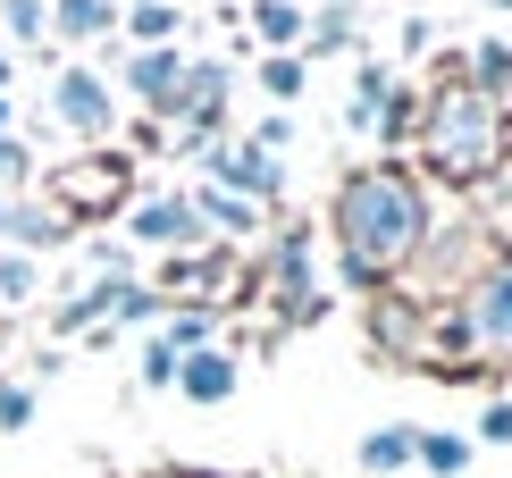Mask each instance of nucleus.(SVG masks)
<instances>
[{"label":"nucleus","instance_id":"obj_15","mask_svg":"<svg viewBox=\"0 0 512 478\" xmlns=\"http://www.w3.org/2000/svg\"><path fill=\"white\" fill-rule=\"evenodd\" d=\"M462 84L487 93L496 110H512V42H504V34H479L471 51H462Z\"/></svg>","mask_w":512,"mask_h":478},{"label":"nucleus","instance_id":"obj_10","mask_svg":"<svg viewBox=\"0 0 512 478\" xmlns=\"http://www.w3.org/2000/svg\"><path fill=\"white\" fill-rule=\"evenodd\" d=\"M236 386H244V353H227V344H202V353L177 361V395L202 403V411H219Z\"/></svg>","mask_w":512,"mask_h":478},{"label":"nucleus","instance_id":"obj_28","mask_svg":"<svg viewBox=\"0 0 512 478\" xmlns=\"http://www.w3.org/2000/svg\"><path fill=\"white\" fill-rule=\"evenodd\" d=\"M26 420H34V386H0V428L17 437Z\"/></svg>","mask_w":512,"mask_h":478},{"label":"nucleus","instance_id":"obj_32","mask_svg":"<svg viewBox=\"0 0 512 478\" xmlns=\"http://www.w3.org/2000/svg\"><path fill=\"white\" fill-rule=\"evenodd\" d=\"M9 84H17V51H0V93H9Z\"/></svg>","mask_w":512,"mask_h":478},{"label":"nucleus","instance_id":"obj_35","mask_svg":"<svg viewBox=\"0 0 512 478\" xmlns=\"http://www.w3.org/2000/svg\"><path fill=\"white\" fill-rule=\"evenodd\" d=\"M0 227H9V193H0Z\"/></svg>","mask_w":512,"mask_h":478},{"label":"nucleus","instance_id":"obj_9","mask_svg":"<svg viewBox=\"0 0 512 478\" xmlns=\"http://www.w3.org/2000/svg\"><path fill=\"white\" fill-rule=\"evenodd\" d=\"M42 26L68 51H110L118 42V0H42Z\"/></svg>","mask_w":512,"mask_h":478},{"label":"nucleus","instance_id":"obj_7","mask_svg":"<svg viewBox=\"0 0 512 478\" xmlns=\"http://www.w3.org/2000/svg\"><path fill=\"white\" fill-rule=\"evenodd\" d=\"M126 244L177 260V252H210V227H202V210L185 202V185H177V193H143V202H126Z\"/></svg>","mask_w":512,"mask_h":478},{"label":"nucleus","instance_id":"obj_27","mask_svg":"<svg viewBox=\"0 0 512 478\" xmlns=\"http://www.w3.org/2000/svg\"><path fill=\"white\" fill-rule=\"evenodd\" d=\"M244 135L261 143V151H277V160H286V151H294V118H286V110H269V118H252Z\"/></svg>","mask_w":512,"mask_h":478},{"label":"nucleus","instance_id":"obj_5","mask_svg":"<svg viewBox=\"0 0 512 478\" xmlns=\"http://www.w3.org/2000/svg\"><path fill=\"white\" fill-rule=\"evenodd\" d=\"M202 177L219 185V193H236V202H252V210H277V202H286V160L261 151L252 135L210 143V151H202Z\"/></svg>","mask_w":512,"mask_h":478},{"label":"nucleus","instance_id":"obj_3","mask_svg":"<svg viewBox=\"0 0 512 478\" xmlns=\"http://www.w3.org/2000/svg\"><path fill=\"white\" fill-rule=\"evenodd\" d=\"M51 118L68 126L76 143H110V135H118V118H126V101H118L110 68H84V59H59V68H51Z\"/></svg>","mask_w":512,"mask_h":478},{"label":"nucleus","instance_id":"obj_37","mask_svg":"<svg viewBox=\"0 0 512 478\" xmlns=\"http://www.w3.org/2000/svg\"><path fill=\"white\" fill-rule=\"evenodd\" d=\"M412 9H420V0H412Z\"/></svg>","mask_w":512,"mask_h":478},{"label":"nucleus","instance_id":"obj_1","mask_svg":"<svg viewBox=\"0 0 512 478\" xmlns=\"http://www.w3.org/2000/svg\"><path fill=\"white\" fill-rule=\"evenodd\" d=\"M429 227H437V202H429V185L412 177V160H353L345 177H336L328 244H336V260L370 269L378 286H395V277L412 269V252L429 244Z\"/></svg>","mask_w":512,"mask_h":478},{"label":"nucleus","instance_id":"obj_36","mask_svg":"<svg viewBox=\"0 0 512 478\" xmlns=\"http://www.w3.org/2000/svg\"><path fill=\"white\" fill-rule=\"evenodd\" d=\"M177 478H210V470H177Z\"/></svg>","mask_w":512,"mask_h":478},{"label":"nucleus","instance_id":"obj_12","mask_svg":"<svg viewBox=\"0 0 512 478\" xmlns=\"http://www.w3.org/2000/svg\"><path fill=\"white\" fill-rule=\"evenodd\" d=\"M244 51H303V26H311V9L303 0H244Z\"/></svg>","mask_w":512,"mask_h":478},{"label":"nucleus","instance_id":"obj_6","mask_svg":"<svg viewBox=\"0 0 512 478\" xmlns=\"http://www.w3.org/2000/svg\"><path fill=\"white\" fill-rule=\"evenodd\" d=\"M454 302H462V319H471L479 361H512V252H487L479 277H471Z\"/></svg>","mask_w":512,"mask_h":478},{"label":"nucleus","instance_id":"obj_2","mask_svg":"<svg viewBox=\"0 0 512 478\" xmlns=\"http://www.w3.org/2000/svg\"><path fill=\"white\" fill-rule=\"evenodd\" d=\"M504 160V110L462 84V59L420 84V126H412V177L445 193H479Z\"/></svg>","mask_w":512,"mask_h":478},{"label":"nucleus","instance_id":"obj_31","mask_svg":"<svg viewBox=\"0 0 512 478\" xmlns=\"http://www.w3.org/2000/svg\"><path fill=\"white\" fill-rule=\"evenodd\" d=\"M0 135H17V93H0Z\"/></svg>","mask_w":512,"mask_h":478},{"label":"nucleus","instance_id":"obj_13","mask_svg":"<svg viewBox=\"0 0 512 478\" xmlns=\"http://www.w3.org/2000/svg\"><path fill=\"white\" fill-rule=\"evenodd\" d=\"M185 0H118V34L126 51H160V42H185Z\"/></svg>","mask_w":512,"mask_h":478},{"label":"nucleus","instance_id":"obj_19","mask_svg":"<svg viewBox=\"0 0 512 478\" xmlns=\"http://www.w3.org/2000/svg\"><path fill=\"white\" fill-rule=\"evenodd\" d=\"M252 84H261L277 110H286V101L311 93V59H303V51H261V59H252Z\"/></svg>","mask_w":512,"mask_h":478},{"label":"nucleus","instance_id":"obj_20","mask_svg":"<svg viewBox=\"0 0 512 478\" xmlns=\"http://www.w3.org/2000/svg\"><path fill=\"white\" fill-rule=\"evenodd\" d=\"M160 344H168V353H202V344H219V311H210V302H177V311H168L160 319Z\"/></svg>","mask_w":512,"mask_h":478},{"label":"nucleus","instance_id":"obj_33","mask_svg":"<svg viewBox=\"0 0 512 478\" xmlns=\"http://www.w3.org/2000/svg\"><path fill=\"white\" fill-rule=\"evenodd\" d=\"M303 9H361V0H303Z\"/></svg>","mask_w":512,"mask_h":478},{"label":"nucleus","instance_id":"obj_29","mask_svg":"<svg viewBox=\"0 0 512 478\" xmlns=\"http://www.w3.org/2000/svg\"><path fill=\"white\" fill-rule=\"evenodd\" d=\"M471 445H512V403H487L479 411V437Z\"/></svg>","mask_w":512,"mask_h":478},{"label":"nucleus","instance_id":"obj_4","mask_svg":"<svg viewBox=\"0 0 512 478\" xmlns=\"http://www.w3.org/2000/svg\"><path fill=\"white\" fill-rule=\"evenodd\" d=\"M110 59H118V93H126V110L135 118H152L168 126L177 118V93H185V42H160V51H126V42H110Z\"/></svg>","mask_w":512,"mask_h":478},{"label":"nucleus","instance_id":"obj_21","mask_svg":"<svg viewBox=\"0 0 512 478\" xmlns=\"http://www.w3.org/2000/svg\"><path fill=\"white\" fill-rule=\"evenodd\" d=\"M387 93H395V59L361 42V51H353V101H370V110H378Z\"/></svg>","mask_w":512,"mask_h":478},{"label":"nucleus","instance_id":"obj_8","mask_svg":"<svg viewBox=\"0 0 512 478\" xmlns=\"http://www.w3.org/2000/svg\"><path fill=\"white\" fill-rule=\"evenodd\" d=\"M126 185H135V160L110 143V151H93V160H76V168H51V202L68 210V219H101V210H118L126 202Z\"/></svg>","mask_w":512,"mask_h":478},{"label":"nucleus","instance_id":"obj_17","mask_svg":"<svg viewBox=\"0 0 512 478\" xmlns=\"http://www.w3.org/2000/svg\"><path fill=\"white\" fill-rule=\"evenodd\" d=\"M361 51V9H311L303 26V59L319 68V59H353Z\"/></svg>","mask_w":512,"mask_h":478},{"label":"nucleus","instance_id":"obj_34","mask_svg":"<svg viewBox=\"0 0 512 478\" xmlns=\"http://www.w3.org/2000/svg\"><path fill=\"white\" fill-rule=\"evenodd\" d=\"M479 9H496V17H512V0H479Z\"/></svg>","mask_w":512,"mask_h":478},{"label":"nucleus","instance_id":"obj_18","mask_svg":"<svg viewBox=\"0 0 512 478\" xmlns=\"http://www.w3.org/2000/svg\"><path fill=\"white\" fill-rule=\"evenodd\" d=\"M471 437H454V428H420V437H412V470L420 478H462V470H471Z\"/></svg>","mask_w":512,"mask_h":478},{"label":"nucleus","instance_id":"obj_11","mask_svg":"<svg viewBox=\"0 0 512 478\" xmlns=\"http://www.w3.org/2000/svg\"><path fill=\"white\" fill-rule=\"evenodd\" d=\"M0 235H9V252H59V244H76V219H68V210H59V202H26V193H17V202H9V227H0Z\"/></svg>","mask_w":512,"mask_h":478},{"label":"nucleus","instance_id":"obj_16","mask_svg":"<svg viewBox=\"0 0 512 478\" xmlns=\"http://www.w3.org/2000/svg\"><path fill=\"white\" fill-rule=\"evenodd\" d=\"M412 437H420L412 420H387V428H370V437L353 445V462L370 478H412Z\"/></svg>","mask_w":512,"mask_h":478},{"label":"nucleus","instance_id":"obj_30","mask_svg":"<svg viewBox=\"0 0 512 478\" xmlns=\"http://www.w3.org/2000/svg\"><path fill=\"white\" fill-rule=\"evenodd\" d=\"M345 135H378V110H370V101H345Z\"/></svg>","mask_w":512,"mask_h":478},{"label":"nucleus","instance_id":"obj_14","mask_svg":"<svg viewBox=\"0 0 512 478\" xmlns=\"http://www.w3.org/2000/svg\"><path fill=\"white\" fill-rule=\"evenodd\" d=\"M185 202L202 210L210 244H244V235H261V219H269V210H252V202H236V193H219L210 177H194V185H185Z\"/></svg>","mask_w":512,"mask_h":478},{"label":"nucleus","instance_id":"obj_24","mask_svg":"<svg viewBox=\"0 0 512 478\" xmlns=\"http://www.w3.org/2000/svg\"><path fill=\"white\" fill-rule=\"evenodd\" d=\"M34 286H42V269L26 252H0V302H34Z\"/></svg>","mask_w":512,"mask_h":478},{"label":"nucleus","instance_id":"obj_25","mask_svg":"<svg viewBox=\"0 0 512 478\" xmlns=\"http://www.w3.org/2000/svg\"><path fill=\"white\" fill-rule=\"evenodd\" d=\"M93 277H135V244L126 235H93Z\"/></svg>","mask_w":512,"mask_h":478},{"label":"nucleus","instance_id":"obj_22","mask_svg":"<svg viewBox=\"0 0 512 478\" xmlns=\"http://www.w3.org/2000/svg\"><path fill=\"white\" fill-rule=\"evenodd\" d=\"M34 177H42L34 143H26V135H0V193H9V202H17V193H26Z\"/></svg>","mask_w":512,"mask_h":478},{"label":"nucleus","instance_id":"obj_23","mask_svg":"<svg viewBox=\"0 0 512 478\" xmlns=\"http://www.w3.org/2000/svg\"><path fill=\"white\" fill-rule=\"evenodd\" d=\"M429 51H437V26H429V17L412 9V17H403V26H395V76L412 68V59H429Z\"/></svg>","mask_w":512,"mask_h":478},{"label":"nucleus","instance_id":"obj_26","mask_svg":"<svg viewBox=\"0 0 512 478\" xmlns=\"http://www.w3.org/2000/svg\"><path fill=\"white\" fill-rule=\"evenodd\" d=\"M135 378L152 386V395H168V386H177V353H168V344L152 336V344H143V369H135Z\"/></svg>","mask_w":512,"mask_h":478}]
</instances>
